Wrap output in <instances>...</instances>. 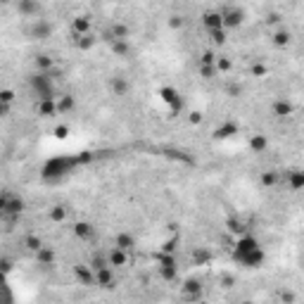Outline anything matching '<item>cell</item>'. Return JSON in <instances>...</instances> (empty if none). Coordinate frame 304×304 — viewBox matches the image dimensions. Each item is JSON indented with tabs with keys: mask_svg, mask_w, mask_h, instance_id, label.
<instances>
[{
	"mask_svg": "<svg viewBox=\"0 0 304 304\" xmlns=\"http://www.w3.org/2000/svg\"><path fill=\"white\" fill-rule=\"evenodd\" d=\"M76 166H78L76 157H53V159H48L43 164L41 178H43L45 183H60L62 178H67V176L74 171Z\"/></svg>",
	"mask_w": 304,
	"mask_h": 304,
	"instance_id": "cell-1",
	"label": "cell"
},
{
	"mask_svg": "<svg viewBox=\"0 0 304 304\" xmlns=\"http://www.w3.org/2000/svg\"><path fill=\"white\" fill-rule=\"evenodd\" d=\"M29 88L36 95V102L38 100H57V90H55V76L53 72H36V74L29 76Z\"/></svg>",
	"mask_w": 304,
	"mask_h": 304,
	"instance_id": "cell-2",
	"label": "cell"
},
{
	"mask_svg": "<svg viewBox=\"0 0 304 304\" xmlns=\"http://www.w3.org/2000/svg\"><path fill=\"white\" fill-rule=\"evenodd\" d=\"M159 98L164 100V105L169 107V112H171V117H176V114H181V109H183V98L178 95V90L171 86H162L159 88Z\"/></svg>",
	"mask_w": 304,
	"mask_h": 304,
	"instance_id": "cell-3",
	"label": "cell"
},
{
	"mask_svg": "<svg viewBox=\"0 0 304 304\" xmlns=\"http://www.w3.org/2000/svg\"><path fill=\"white\" fill-rule=\"evenodd\" d=\"M24 200L19 195H10V193H2L0 195V212L7 214V217H19L24 212Z\"/></svg>",
	"mask_w": 304,
	"mask_h": 304,
	"instance_id": "cell-4",
	"label": "cell"
},
{
	"mask_svg": "<svg viewBox=\"0 0 304 304\" xmlns=\"http://www.w3.org/2000/svg\"><path fill=\"white\" fill-rule=\"evenodd\" d=\"M259 247H261L259 240L254 238L252 233H247V230H245V233L238 238V242L233 245V261L240 259L242 254H247V252H252V250H259Z\"/></svg>",
	"mask_w": 304,
	"mask_h": 304,
	"instance_id": "cell-5",
	"label": "cell"
},
{
	"mask_svg": "<svg viewBox=\"0 0 304 304\" xmlns=\"http://www.w3.org/2000/svg\"><path fill=\"white\" fill-rule=\"evenodd\" d=\"M221 14H224V26H226L228 31L230 29H238V26H242V22H245V10L242 7H238V5H226L224 10H221Z\"/></svg>",
	"mask_w": 304,
	"mask_h": 304,
	"instance_id": "cell-6",
	"label": "cell"
},
{
	"mask_svg": "<svg viewBox=\"0 0 304 304\" xmlns=\"http://www.w3.org/2000/svg\"><path fill=\"white\" fill-rule=\"evenodd\" d=\"M264 261H266V252L259 247V250H252L247 254H242L240 259H235V264L245 266V269H259V266H264Z\"/></svg>",
	"mask_w": 304,
	"mask_h": 304,
	"instance_id": "cell-7",
	"label": "cell"
},
{
	"mask_svg": "<svg viewBox=\"0 0 304 304\" xmlns=\"http://www.w3.org/2000/svg\"><path fill=\"white\" fill-rule=\"evenodd\" d=\"M202 297H205L202 283L197 281V278H188L183 283V300H188V302H200Z\"/></svg>",
	"mask_w": 304,
	"mask_h": 304,
	"instance_id": "cell-8",
	"label": "cell"
},
{
	"mask_svg": "<svg viewBox=\"0 0 304 304\" xmlns=\"http://www.w3.org/2000/svg\"><path fill=\"white\" fill-rule=\"evenodd\" d=\"M74 278L81 283V285H95V269H93L90 264H76Z\"/></svg>",
	"mask_w": 304,
	"mask_h": 304,
	"instance_id": "cell-9",
	"label": "cell"
},
{
	"mask_svg": "<svg viewBox=\"0 0 304 304\" xmlns=\"http://www.w3.org/2000/svg\"><path fill=\"white\" fill-rule=\"evenodd\" d=\"M17 12L22 17H38L43 12L41 0H17Z\"/></svg>",
	"mask_w": 304,
	"mask_h": 304,
	"instance_id": "cell-10",
	"label": "cell"
},
{
	"mask_svg": "<svg viewBox=\"0 0 304 304\" xmlns=\"http://www.w3.org/2000/svg\"><path fill=\"white\" fill-rule=\"evenodd\" d=\"M293 112H295V105L290 102V100H285V98L273 100V105H271V114L276 117V119H288V117H290Z\"/></svg>",
	"mask_w": 304,
	"mask_h": 304,
	"instance_id": "cell-11",
	"label": "cell"
},
{
	"mask_svg": "<svg viewBox=\"0 0 304 304\" xmlns=\"http://www.w3.org/2000/svg\"><path fill=\"white\" fill-rule=\"evenodd\" d=\"M202 26H205L207 31H214V29H226L224 26V14L219 10H209L202 14Z\"/></svg>",
	"mask_w": 304,
	"mask_h": 304,
	"instance_id": "cell-12",
	"label": "cell"
},
{
	"mask_svg": "<svg viewBox=\"0 0 304 304\" xmlns=\"http://www.w3.org/2000/svg\"><path fill=\"white\" fill-rule=\"evenodd\" d=\"M33 38H38V41H45V38H50V33H53V24L48 22V19H36L33 26L29 29Z\"/></svg>",
	"mask_w": 304,
	"mask_h": 304,
	"instance_id": "cell-13",
	"label": "cell"
},
{
	"mask_svg": "<svg viewBox=\"0 0 304 304\" xmlns=\"http://www.w3.org/2000/svg\"><path fill=\"white\" fill-rule=\"evenodd\" d=\"M72 233L78 240H93L95 238V226L88 224V221H76L74 226H72Z\"/></svg>",
	"mask_w": 304,
	"mask_h": 304,
	"instance_id": "cell-14",
	"label": "cell"
},
{
	"mask_svg": "<svg viewBox=\"0 0 304 304\" xmlns=\"http://www.w3.org/2000/svg\"><path fill=\"white\" fill-rule=\"evenodd\" d=\"M285 183L293 193H300L304 190V169H290L288 176H285Z\"/></svg>",
	"mask_w": 304,
	"mask_h": 304,
	"instance_id": "cell-15",
	"label": "cell"
},
{
	"mask_svg": "<svg viewBox=\"0 0 304 304\" xmlns=\"http://www.w3.org/2000/svg\"><path fill=\"white\" fill-rule=\"evenodd\" d=\"M95 285H98V288H105V290H109V288L117 285L114 273H112V266H105V269H98V271H95Z\"/></svg>",
	"mask_w": 304,
	"mask_h": 304,
	"instance_id": "cell-16",
	"label": "cell"
},
{
	"mask_svg": "<svg viewBox=\"0 0 304 304\" xmlns=\"http://www.w3.org/2000/svg\"><path fill=\"white\" fill-rule=\"evenodd\" d=\"M240 129L235 121H226V124H221L217 131H214V141H228V138H233V136H238Z\"/></svg>",
	"mask_w": 304,
	"mask_h": 304,
	"instance_id": "cell-17",
	"label": "cell"
},
{
	"mask_svg": "<svg viewBox=\"0 0 304 304\" xmlns=\"http://www.w3.org/2000/svg\"><path fill=\"white\" fill-rule=\"evenodd\" d=\"M129 36H131V29L124 22H114L109 26V31L105 33L107 41H112V38H124V41H129Z\"/></svg>",
	"mask_w": 304,
	"mask_h": 304,
	"instance_id": "cell-18",
	"label": "cell"
},
{
	"mask_svg": "<svg viewBox=\"0 0 304 304\" xmlns=\"http://www.w3.org/2000/svg\"><path fill=\"white\" fill-rule=\"evenodd\" d=\"M107 88L114 93V95H126L129 93V88H131V83L124 78V76H112L107 81Z\"/></svg>",
	"mask_w": 304,
	"mask_h": 304,
	"instance_id": "cell-19",
	"label": "cell"
},
{
	"mask_svg": "<svg viewBox=\"0 0 304 304\" xmlns=\"http://www.w3.org/2000/svg\"><path fill=\"white\" fill-rule=\"evenodd\" d=\"M36 254V261H38V266H53L55 261H57V254H55L53 247H41L38 252H33Z\"/></svg>",
	"mask_w": 304,
	"mask_h": 304,
	"instance_id": "cell-20",
	"label": "cell"
},
{
	"mask_svg": "<svg viewBox=\"0 0 304 304\" xmlns=\"http://www.w3.org/2000/svg\"><path fill=\"white\" fill-rule=\"evenodd\" d=\"M247 145H250V150L254 154H261V152H266V148H269V138L264 133H254V136H250Z\"/></svg>",
	"mask_w": 304,
	"mask_h": 304,
	"instance_id": "cell-21",
	"label": "cell"
},
{
	"mask_svg": "<svg viewBox=\"0 0 304 304\" xmlns=\"http://www.w3.org/2000/svg\"><path fill=\"white\" fill-rule=\"evenodd\" d=\"M36 112L41 117H55V114H60L57 112V100H38L36 102Z\"/></svg>",
	"mask_w": 304,
	"mask_h": 304,
	"instance_id": "cell-22",
	"label": "cell"
},
{
	"mask_svg": "<svg viewBox=\"0 0 304 304\" xmlns=\"http://www.w3.org/2000/svg\"><path fill=\"white\" fill-rule=\"evenodd\" d=\"M109 50L117 55V57H129L131 55V43L124 38H112L109 41Z\"/></svg>",
	"mask_w": 304,
	"mask_h": 304,
	"instance_id": "cell-23",
	"label": "cell"
},
{
	"mask_svg": "<svg viewBox=\"0 0 304 304\" xmlns=\"http://www.w3.org/2000/svg\"><path fill=\"white\" fill-rule=\"evenodd\" d=\"M72 31H74V36H83V33H88L90 31V17H86V14L74 17V19H72Z\"/></svg>",
	"mask_w": 304,
	"mask_h": 304,
	"instance_id": "cell-24",
	"label": "cell"
},
{
	"mask_svg": "<svg viewBox=\"0 0 304 304\" xmlns=\"http://www.w3.org/2000/svg\"><path fill=\"white\" fill-rule=\"evenodd\" d=\"M114 247H121V250L129 252L136 247V238L131 233H126V230H121V233H117V238H114Z\"/></svg>",
	"mask_w": 304,
	"mask_h": 304,
	"instance_id": "cell-25",
	"label": "cell"
},
{
	"mask_svg": "<svg viewBox=\"0 0 304 304\" xmlns=\"http://www.w3.org/2000/svg\"><path fill=\"white\" fill-rule=\"evenodd\" d=\"M95 36H90V33H83V36H74V45L78 48V50H83V53H88L90 48H95Z\"/></svg>",
	"mask_w": 304,
	"mask_h": 304,
	"instance_id": "cell-26",
	"label": "cell"
},
{
	"mask_svg": "<svg viewBox=\"0 0 304 304\" xmlns=\"http://www.w3.org/2000/svg\"><path fill=\"white\" fill-rule=\"evenodd\" d=\"M72 109H76L74 95L65 93V95H60V98H57V112H60V114H67V112H72Z\"/></svg>",
	"mask_w": 304,
	"mask_h": 304,
	"instance_id": "cell-27",
	"label": "cell"
},
{
	"mask_svg": "<svg viewBox=\"0 0 304 304\" xmlns=\"http://www.w3.org/2000/svg\"><path fill=\"white\" fill-rule=\"evenodd\" d=\"M271 41L276 48H288L290 45V41H293V33L288 31V29H278V31L271 36Z\"/></svg>",
	"mask_w": 304,
	"mask_h": 304,
	"instance_id": "cell-28",
	"label": "cell"
},
{
	"mask_svg": "<svg viewBox=\"0 0 304 304\" xmlns=\"http://www.w3.org/2000/svg\"><path fill=\"white\" fill-rule=\"evenodd\" d=\"M107 257H109V264H112V266H124V264L129 261V252L121 250V247H112V252H109Z\"/></svg>",
	"mask_w": 304,
	"mask_h": 304,
	"instance_id": "cell-29",
	"label": "cell"
},
{
	"mask_svg": "<svg viewBox=\"0 0 304 304\" xmlns=\"http://www.w3.org/2000/svg\"><path fill=\"white\" fill-rule=\"evenodd\" d=\"M33 67H36V72H50V69H55L50 55H36L33 57Z\"/></svg>",
	"mask_w": 304,
	"mask_h": 304,
	"instance_id": "cell-30",
	"label": "cell"
},
{
	"mask_svg": "<svg viewBox=\"0 0 304 304\" xmlns=\"http://www.w3.org/2000/svg\"><path fill=\"white\" fill-rule=\"evenodd\" d=\"M207 33H209V38H212V43L214 45H226L228 29H214V31H207Z\"/></svg>",
	"mask_w": 304,
	"mask_h": 304,
	"instance_id": "cell-31",
	"label": "cell"
},
{
	"mask_svg": "<svg viewBox=\"0 0 304 304\" xmlns=\"http://www.w3.org/2000/svg\"><path fill=\"white\" fill-rule=\"evenodd\" d=\"M193 261L195 264H209L212 261V252L205 250V247H195L193 250Z\"/></svg>",
	"mask_w": 304,
	"mask_h": 304,
	"instance_id": "cell-32",
	"label": "cell"
},
{
	"mask_svg": "<svg viewBox=\"0 0 304 304\" xmlns=\"http://www.w3.org/2000/svg\"><path fill=\"white\" fill-rule=\"evenodd\" d=\"M24 247L29 252H38L43 247V240L38 238V235H26V238H24Z\"/></svg>",
	"mask_w": 304,
	"mask_h": 304,
	"instance_id": "cell-33",
	"label": "cell"
},
{
	"mask_svg": "<svg viewBox=\"0 0 304 304\" xmlns=\"http://www.w3.org/2000/svg\"><path fill=\"white\" fill-rule=\"evenodd\" d=\"M90 266L98 271V269H105V266H112V264H109V257H105V254H93L90 257Z\"/></svg>",
	"mask_w": 304,
	"mask_h": 304,
	"instance_id": "cell-34",
	"label": "cell"
},
{
	"mask_svg": "<svg viewBox=\"0 0 304 304\" xmlns=\"http://www.w3.org/2000/svg\"><path fill=\"white\" fill-rule=\"evenodd\" d=\"M259 181H261V185H264V188H273V185L278 183V176H276V171H264Z\"/></svg>",
	"mask_w": 304,
	"mask_h": 304,
	"instance_id": "cell-35",
	"label": "cell"
},
{
	"mask_svg": "<svg viewBox=\"0 0 304 304\" xmlns=\"http://www.w3.org/2000/svg\"><path fill=\"white\" fill-rule=\"evenodd\" d=\"M50 219H53V221H57V224H60V221H65V219H67V207L55 205L53 209H50Z\"/></svg>",
	"mask_w": 304,
	"mask_h": 304,
	"instance_id": "cell-36",
	"label": "cell"
},
{
	"mask_svg": "<svg viewBox=\"0 0 304 304\" xmlns=\"http://www.w3.org/2000/svg\"><path fill=\"white\" fill-rule=\"evenodd\" d=\"M217 74H219L217 65H200V76H202V78H207V81H209V78H214Z\"/></svg>",
	"mask_w": 304,
	"mask_h": 304,
	"instance_id": "cell-37",
	"label": "cell"
},
{
	"mask_svg": "<svg viewBox=\"0 0 304 304\" xmlns=\"http://www.w3.org/2000/svg\"><path fill=\"white\" fill-rule=\"evenodd\" d=\"M266 74H269V67L261 65V62H257V65L250 67V76H254V78H264Z\"/></svg>",
	"mask_w": 304,
	"mask_h": 304,
	"instance_id": "cell-38",
	"label": "cell"
},
{
	"mask_svg": "<svg viewBox=\"0 0 304 304\" xmlns=\"http://www.w3.org/2000/svg\"><path fill=\"white\" fill-rule=\"evenodd\" d=\"M226 228L230 230V233H240V235L245 233V226H242V221H240V219H228Z\"/></svg>",
	"mask_w": 304,
	"mask_h": 304,
	"instance_id": "cell-39",
	"label": "cell"
},
{
	"mask_svg": "<svg viewBox=\"0 0 304 304\" xmlns=\"http://www.w3.org/2000/svg\"><path fill=\"white\" fill-rule=\"evenodd\" d=\"M217 69H219V74H228L233 69V62L228 57H217Z\"/></svg>",
	"mask_w": 304,
	"mask_h": 304,
	"instance_id": "cell-40",
	"label": "cell"
},
{
	"mask_svg": "<svg viewBox=\"0 0 304 304\" xmlns=\"http://www.w3.org/2000/svg\"><path fill=\"white\" fill-rule=\"evenodd\" d=\"M200 65H217V55L212 53V50H205L202 57H200Z\"/></svg>",
	"mask_w": 304,
	"mask_h": 304,
	"instance_id": "cell-41",
	"label": "cell"
},
{
	"mask_svg": "<svg viewBox=\"0 0 304 304\" xmlns=\"http://www.w3.org/2000/svg\"><path fill=\"white\" fill-rule=\"evenodd\" d=\"M76 159H78V166H81V164L93 162V159H95V154H93V152H88V150H83V152H78V154H76Z\"/></svg>",
	"mask_w": 304,
	"mask_h": 304,
	"instance_id": "cell-42",
	"label": "cell"
},
{
	"mask_svg": "<svg viewBox=\"0 0 304 304\" xmlns=\"http://www.w3.org/2000/svg\"><path fill=\"white\" fill-rule=\"evenodd\" d=\"M226 93L230 95V98H240L242 88H240V83H228V86H226Z\"/></svg>",
	"mask_w": 304,
	"mask_h": 304,
	"instance_id": "cell-43",
	"label": "cell"
},
{
	"mask_svg": "<svg viewBox=\"0 0 304 304\" xmlns=\"http://www.w3.org/2000/svg\"><path fill=\"white\" fill-rule=\"evenodd\" d=\"M176 273H178V269H159V276L164 281H176Z\"/></svg>",
	"mask_w": 304,
	"mask_h": 304,
	"instance_id": "cell-44",
	"label": "cell"
},
{
	"mask_svg": "<svg viewBox=\"0 0 304 304\" xmlns=\"http://www.w3.org/2000/svg\"><path fill=\"white\" fill-rule=\"evenodd\" d=\"M183 26V17L181 14H171L169 17V29H181Z\"/></svg>",
	"mask_w": 304,
	"mask_h": 304,
	"instance_id": "cell-45",
	"label": "cell"
},
{
	"mask_svg": "<svg viewBox=\"0 0 304 304\" xmlns=\"http://www.w3.org/2000/svg\"><path fill=\"white\" fill-rule=\"evenodd\" d=\"M159 252L174 254V252H176V238H171V240H166V242H162V250H159Z\"/></svg>",
	"mask_w": 304,
	"mask_h": 304,
	"instance_id": "cell-46",
	"label": "cell"
},
{
	"mask_svg": "<svg viewBox=\"0 0 304 304\" xmlns=\"http://www.w3.org/2000/svg\"><path fill=\"white\" fill-rule=\"evenodd\" d=\"M12 100H14V90H10V88L0 90V102H7V105H10Z\"/></svg>",
	"mask_w": 304,
	"mask_h": 304,
	"instance_id": "cell-47",
	"label": "cell"
},
{
	"mask_svg": "<svg viewBox=\"0 0 304 304\" xmlns=\"http://www.w3.org/2000/svg\"><path fill=\"white\" fill-rule=\"evenodd\" d=\"M55 136H57V138H67V136H69V126H65V124L55 126Z\"/></svg>",
	"mask_w": 304,
	"mask_h": 304,
	"instance_id": "cell-48",
	"label": "cell"
},
{
	"mask_svg": "<svg viewBox=\"0 0 304 304\" xmlns=\"http://www.w3.org/2000/svg\"><path fill=\"white\" fill-rule=\"evenodd\" d=\"M190 124H195V126L197 124H202V112H197V109L195 112H190Z\"/></svg>",
	"mask_w": 304,
	"mask_h": 304,
	"instance_id": "cell-49",
	"label": "cell"
},
{
	"mask_svg": "<svg viewBox=\"0 0 304 304\" xmlns=\"http://www.w3.org/2000/svg\"><path fill=\"white\" fill-rule=\"evenodd\" d=\"M0 266H2V271H5V273L12 271V261L10 259H2V261H0Z\"/></svg>",
	"mask_w": 304,
	"mask_h": 304,
	"instance_id": "cell-50",
	"label": "cell"
},
{
	"mask_svg": "<svg viewBox=\"0 0 304 304\" xmlns=\"http://www.w3.org/2000/svg\"><path fill=\"white\" fill-rule=\"evenodd\" d=\"M281 300L283 302H295V295L293 293H281Z\"/></svg>",
	"mask_w": 304,
	"mask_h": 304,
	"instance_id": "cell-51",
	"label": "cell"
},
{
	"mask_svg": "<svg viewBox=\"0 0 304 304\" xmlns=\"http://www.w3.org/2000/svg\"><path fill=\"white\" fill-rule=\"evenodd\" d=\"M278 19H281L278 14H269V17H266V24H276V22H278Z\"/></svg>",
	"mask_w": 304,
	"mask_h": 304,
	"instance_id": "cell-52",
	"label": "cell"
},
{
	"mask_svg": "<svg viewBox=\"0 0 304 304\" xmlns=\"http://www.w3.org/2000/svg\"><path fill=\"white\" fill-rule=\"evenodd\" d=\"M224 285H228V288H230V285H233V278H230V276H226V278H224Z\"/></svg>",
	"mask_w": 304,
	"mask_h": 304,
	"instance_id": "cell-53",
	"label": "cell"
},
{
	"mask_svg": "<svg viewBox=\"0 0 304 304\" xmlns=\"http://www.w3.org/2000/svg\"><path fill=\"white\" fill-rule=\"evenodd\" d=\"M0 2H2V5H10L12 0H0Z\"/></svg>",
	"mask_w": 304,
	"mask_h": 304,
	"instance_id": "cell-54",
	"label": "cell"
},
{
	"mask_svg": "<svg viewBox=\"0 0 304 304\" xmlns=\"http://www.w3.org/2000/svg\"><path fill=\"white\" fill-rule=\"evenodd\" d=\"M290 2H300V0H290Z\"/></svg>",
	"mask_w": 304,
	"mask_h": 304,
	"instance_id": "cell-55",
	"label": "cell"
},
{
	"mask_svg": "<svg viewBox=\"0 0 304 304\" xmlns=\"http://www.w3.org/2000/svg\"><path fill=\"white\" fill-rule=\"evenodd\" d=\"M302 266H304V259H302Z\"/></svg>",
	"mask_w": 304,
	"mask_h": 304,
	"instance_id": "cell-56",
	"label": "cell"
}]
</instances>
